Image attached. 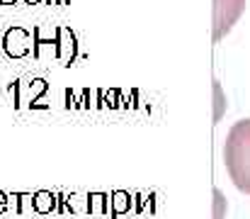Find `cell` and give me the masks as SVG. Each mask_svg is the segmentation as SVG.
Wrapping results in <instances>:
<instances>
[{
	"mask_svg": "<svg viewBox=\"0 0 250 219\" xmlns=\"http://www.w3.org/2000/svg\"><path fill=\"white\" fill-rule=\"evenodd\" d=\"M224 163L233 185L250 195V120H241L229 129L224 144Z\"/></svg>",
	"mask_w": 250,
	"mask_h": 219,
	"instance_id": "1",
	"label": "cell"
},
{
	"mask_svg": "<svg viewBox=\"0 0 250 219\" xmlns=\"http://www.w3.org/2000/svg\"><path fill=\"white\" fill-rule=\"evenodd\" d=\"M246 10V0H214V42H221Z\"/></svg>",
	"mask_w": 250,
	"mask_h": 219,
	"instance_id": "2",
	"label": "cell"
},
{
	"mask_svg": "<svg viewBox=\"0 0 250 219\" xmlns=\"http://www.w3.org/2000/svg\"><path fill=\"white\" fill-rule=\"evenodd\" d=\"M54 205H56V197H54L51 193H46V190H42V193H37V195L32 197V207H34L37 212H42V215L51 212Z\"/></svg>",
	"mask_w": 250,
	"mask_h": 219,
	"instance_id": "3",
	"label": "cell"
},
{
	"mask_svg": "<svg viewBox=\"0 0 250 219\" xmlns=\"http://www.w3.org/2000/svg\"><path fill=\"white\" fill-rule=\"evenodd\" d=\"M226 112V95H224V88L219 80H214V122H221Z\"/></svg>",
	"mask_w": 250,
	"mask_h": 219,
	"instance_id": "4",
	"label": "cell"
},
{
	"mask_svg": "<svg viewBox=\"0 0 250 219\" xmlns=\"http://www.w3.org/2000/svg\"><path fill=\"white\" fill-rule=\"evenodd\" d=\"M129 205H131V197H129L126 193H114V195H112V210H114V217L122 215V212H126Z\"/></svg>",
	"mask_w": 250,
	"mask_h": 219,
	"instance_id": "5",
	"label": "cell"
},
{
	"mask_svg": "<svg viewBox=\"0 0 250 219\" xmlns=\"http://www.w3.org/2000/svg\"><path fill=\"white\" fill-rule=\"evenodd\" d=\"M214 219H226V197L221 190H214Z\"/></svg>",
	"mask_w": 250,
	"mask_h": 219,
	"instance_id": "6",
	"label": "cell"
},
{
	"mask_svg": "<svg viewBox=\"0 0 250 219\" xmlns=\"http://www.w3.org/2000/svg\"><path fill=\"white\" fill-rule=\"evenodd\" d=\"M2 207H5V195L0 193V210H2Z\"/></svg>",
	"mask_w": 250,
	"mask_h": 219,
	"instance_id": "7",
	"label": "cell"
}]
</instances>
